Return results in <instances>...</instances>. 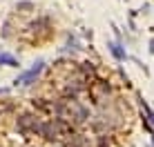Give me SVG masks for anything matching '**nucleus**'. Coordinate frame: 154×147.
I'll return each mask as SVG.
<instances>
[{
	"mask_svg": "<svg viewBox=\"0 0 154 147\" xmlns=\"http://www.w3.org/2000/svg\"><path fill=\"white\" fill-rule=\"evenodd\" d=\"M0 65H5V67H20V62H18V58L16 56H11V54H0Z\"/></svg>",
	"mask_w": 154,
	"mask_h": 147,
	"instance_id": "7ed1b4c3",
	"label": "nucleus"
},
{
	"mask_svg": "<svg viewBox=\"0 0 154 147\" xmlns=\"http://www.w3.org/2000/svg\"><path fill=\"white\" fill-rule=\"evenodd\" d=\"M42 71H45V60H38V62H34V67H29L25 74H20L14 80V85L16 87H29L31 82H36V78H38Z\"/></svg>",
	"mask_w": 154,
	"mask_h": 147,
	"instance_id": "f257e3e1",
	"label": "nucleus"
},
{
	"mask_svg": "<svg viewBox=\"0 0 154 147\" xmlns=\"http://www.w3.org/2000/svg\"><path fill=\"white\" fill-rule=\"evenodd\" d=\"M150 54H152V56H154V38H152V40H150Z\"/></svg>",
	"mask_w": 154,
	"mask_h": 147,
	"instance_id": "39448f33",
	"label": "nucleus"
},
{
	"mask_svg": "<svg viewBox=\"0 0 154 147\" xmlns=\"http://www.w3.org/2000/svg\"><path fill=\"white\" fill-rule=\"evenodd\" d=\"M9 94V89H0V96H7Z\"/></svg>",
	"mask_w": 154,
	"mask_h": 147,
	"instance_id": "423d86ee",
	"label": "nucleus"
},
{
	"mask_svg": "<svg viewBox=\"0 0 154 147\" xmlns=\"http://www.w3.org/2000/svg\"><path fill=\"white\" fill-rule=\"evenodd\" d=\"M139 103H141V107H143V112H145V114H147V118H150V120H152V123H154V112H152V109H150V107H147V105H145V100H143V98H141V96H139Z\"/></svg>",
	"mask_w": 154,
	"mask_h": 147,
	"instance_id": "20e7f679",
	"label": "nucleus"
},
{
	"mask_svg": "<svg viewBox=\"0 0 154 147\" xmlns=\"http://www.w3.org/2000/svg\"><path fill=\"white\" fill-rule=\"evenodd\" d=\"M107 49H109V54H112L119 62H125V60H127V51L123 49V45H121V43H112V40H109V43H107Z\"/></svg>",
	"mask_w": 154,
	"mask_h": 147,
	"instance_id": "f03ea898",
	"label": "nucleus"
}]
</instances>
